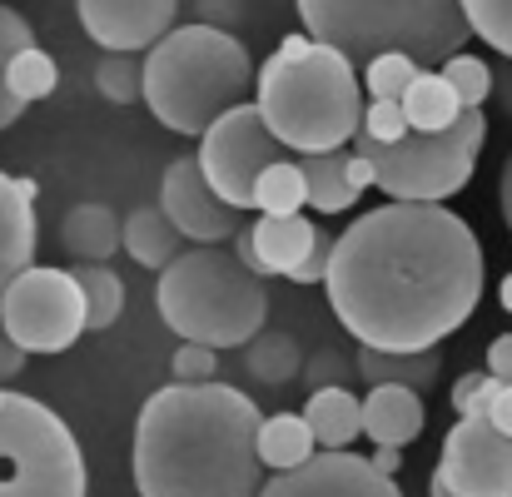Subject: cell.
Here are the masks:
<instances>
[{
	"mask_svg": "<svg viewBox=\"0 0 512 497\" xmlns=\"http://www.w3.org/2000/svg\"><path fill=\"white\" fill-rule=\"evenodd\" d=\"M488 373H498L503 383H512V333H498L488 343Z\"/></svg>",
	"mask_w": 512,
	"mask_h": 497,
	"instance_id": "41",
	"label": "cell"
},
{
	"mask_svg": "<svg viewBox=\"0 0 512 497\" xmlns=\"http://www.w3.org/2000/svg\"><path fill=\"white\" fill-rule=\"evenodd\" d=\"M299 165L309 174V204L319 214H343L353 209L358 189L348 179V150H319V155H299Z\"/></svg>",
	"mask_w": 512,
	"mask_h": 497,
	"instance_id": "24",
	"label": "cell"
},
{
	"mask_svg": "<svg viewBox=\"0 0 512 497\" xmlns=\"http://www.w3.org/2000/svg\"><path fill=\"white\" fill-rule=\"evenodd\" d=\"M508 229H512V224H508Z\"/></svg>",
	"mask_w": 512,
	"mask_h": 497,
	"instance_id": "51",
	"label": "cell"
},
{
	"mask_svg": "<svg viewBox=\"0 0 512 497\" xmlns=\"http://www.w3.org/2000/svg\"><path fill=\"white\" fill-rule=\"evenodd\" d=\"M428 497H458V493H453V488H448V483H443V478L433 473V483H428Z\"/></svg>",
	"mask_w": 512,
	"mask_h": 497,
	"instance_id": "49",
	"label": "cell"
},
{
	"mask_svg": "<svg viewBox=\"0 0 512 497\" xmlns=\"http://www.w3.org/2000/svg\"><path fill=\"white\" fill-rule=\"evenodd\" d=\"M264 413L229 383H165L145 398L135 423L140 497H259Z\"/></svg>",
	"mask_w": 512,
	"mask_h": 497,
	"instance_id": "2",
	"label": "cell"
},
{
	"mask_svg": "<svg viewBox=\"0 0 512 497\" xmlns=\"http://www.w3.org/2000/svg\"><path fill=\"white\" fill-rule=\"evenodd\" d=\"M309 204V174L299 165V155L289 160H274V165L259 174V184H254V209L259 214H299Z\"/></svg>",
	"mask_w": 512,
	"mask_h": 497,
	"instance_id": "25",
	"label": "cell"
},
{
	"mask_svg": "<svg viewBox=\"0 0 512 497\" xmlns=\"http://www.w3.org/2000/svg\"><path fill=\"white\" fill-rule=\"evenodd\" d=\"M75 279H80V294H85L90 329H110L125 314V279L110 264H75Z\"/></svg>",
	"mask_w": 512,
	"mask_h": 497,
	"instance_id": "26",
	"label": "cell"
},
{
	"mask_svg": "<svg viewBox=\"0 0 512 497\" xmlns=\"http://www.w3.org/2000/svg\"><path fill=\"white\" fill-rule=\"evenodd\" d=\"M219 348H209V343H189V338H179V348H174V378L179 383H209L214 378V368H219V358H214Z\"/></svg>",
	"mask_w": 512,
	"mask_h": 497,
	"instance_id": "36",
	"label": "cell"
},
{
	"mask_svg": "<svg viewBox=\"0 0 512 497\" xmlns=\"http://www.w3.org/2000/svg\"><path fill=\"white\" fill-rule=\"evenodd\" d=\"M488 418L503 428V433H512V383H503V393L493 398V408H488Z\"/></svg>",
	"mask_w": 512,
	"mask_h": 497,
	"instance_id": "46",
	"label": "cell"
},
{
	"mask_svg": "<svg viewBox=\"0 0 512 497\" xmlns=\"http://www.w3.org/2000/svg\"><path fill=\"white\" fill-rule=\"evenodd\" d=\"M5 80H10L15 100L35 105V100H50V95H55V85H60V65H55V55H50V50H40V45H25V50L10 60Z\"/></svg>",
	"mask_w": 512,
	"mask_h": 497,
	"instance_id": "28",
	"label": "cell"
},
{
	"mask_svg": "<svg viewBox=\"0 0 512 497\" xmlns=\"http://www.w3.org/2000/svg\"><path fill=\"white\" fill-rule=\"evenodd\" d=\"M403 110H408L413 130H448L463 120L468 105L458 100V90L443 70H418V80L403 90Z\"/></svg>",
	"mask_w": 512,
	"mask_h": 497,
	"instance_id": "22",
	"label": "cell"
},
{
	"mask_svg": "<svg viewBox=\"0 0 512 497\" xmlns=\"http://www.w3.org/2000/svg\"><path fill=\"white\" fill-rule=\"evenodd\" d=\"M314 453H319V438H314V428H309L304 413H274V418H264V428H259V458H264L269 473H289V468L309 463Z\"/></svg>",
	"mask_w": 512,
	"mask_h": 497,
	"instance_id": "23",
	"label": "cell"
},
{
	"mask_svg": "<svg viewBox=\"0 0 512 497\" xmlns=\"http://www.w3.org/2000/svg\"><path fill=\"white\" fill-rule=\"evenodd\" d=\"M468 25L478 40H488L503 60H512V0H463Z\"/></svg>",
	"mask_w": 512,
	"mask_h": 497,
	"instance_id": "33",
	"label": "cell"
},
{
	"mask_svg": "<svg viewBox=\"0 0 512 497\" xmlns=\"http://www.w3.org/2000/svg\"><path fill=\"white\" fill-rule=\"evenodd\" d=\"M483 140H488V115L483 110H463L458 125H448V130H408L398 145H378L368 135H353V150H363L373 160L378 189L388 199L443 204L448 194H458L473 179Z\"/></svg>",
	"mask_w": 512,
	"mask_h": 497,
	"instance_id": "8",
	"label": "cell"
},
{
	"mask_svg": "<svg viewBox=\"0 0 512 497\" xmlns=\"http://www.w3.org/2000/svg\"><path fill=\"white\" fill-rule=\"evenodd\" d=\"M254 105L264 125L294 150V155H319L343 150L358 125H363V90H358V65L334 50L314 45L304 60H284L279 50L259 65Z\"/></svg>",
	"mask_w": 512,
	"mask_h": 497,
	"instance_id": "4",
	"label": "cell"
},
{
	"mask_svg": "<svg viewBox=\"0 0 512 497\" xmlns=\"http://www.w3.org/2000/svg\"><path fill=\"white\" fill-rule=\"evenodd\" d=\"M0 324L25 353H65L90 329L85 294L75 269L30 264L5 294H0Z\"/></svg>",
	"mask_w": 512,
	"mask_h": 497,
	"instance_id": "9",
	"label": "cell"
},
{
	"mask_svg": "<svg viewBox=\"0 0 512 497\" xmlns=\"http://www.w3.org/2000/svg\"><path fill=\"white\" fill-rule=\"evenodd\" d=\"M249 368H254V378H264V383H289L304 363H299V343H294V333H254L249 343Z\"/></svg>",
	"mask_w": 512,
	"mask_h": 497,
	"instance_id": "30",
	"label": "cell"
},
{
	"mask_svg": "<svg viewBox=\"0 0 512 497\" xmlns=\"http://www.w3.org/2000/svg\"><path fill=\"white\" fill-rule=\"evenodd\" d=\"M314 45H319V40H314L309 30H299V35H284V40H279V55H284V60H304Z\"/></svg>",
	"mask_w": 512,
	"mask_h": 497,
	"instance_id": "44",
	"label": "cell"
},
{
	"mask_svg": "<svg viewBox=\"0 0 512 497\" xmlns=\"http://www.w3.org/2000/svg\"><path fill=\"white\" fill-rule=\"evenodd\" d=\"M259 85V65L244 40L219 25H174L145 55V105L174 135H204L219 115L249 100Z\"/></svg>",
	"mask_w": 512,
	"mask_h": 497,
	"instance_id": "3",
	"label": "cell"
},
{
	"mask_svg": "<svg viewBox=\"0 0 512 497\" xmlns=\"http://www.w3.org/2000/svg\"><path fill=\"white\" fill-rule=\"evenodd\" d=\"M368 463H373L378 473H388V478H398V473H403V448H378V443H373V453H368Z\"/></svg>",
	"mask_w": 512,
	"mask_h": 497,
	"instance_id": "43",
	"label": "cell"
},
{
	"mask_svg": "<svg viewBox=\"0 0 512 497\" xmlns=\"http://www.w3.org/2000/svg\"><path fill=\"white\" fill-rule=\"evenodd\" d=\"M194 10H199V20L204 25H219V30H234L239 25V0H194Z\"/></svg>",
	"mask_w": 512,
	"mask_h": 497,
	"instance_id": "39",
	"label": "cell"
},
{
	"mask_svg": "<svg viewBox=\"0 0 512 497\" xmlns=\"http://www.w3.org/2000/svg\"><path fill=\"white\" fill-rule=\"evenodd\" d=\"M314 40L343 50L358 70L383 50H408L423 70H443L468 40L463 0H294Z\"/></svg>",
	"mask_w": 512,
	"mask_h": 497,
	"instance_id": "5",
	"label": "cell"
},
{
	"mask_svg": "<svg viewBox=\"0 0 512 497\" xmlns=\"http://www.w3.org/2000/svg\"><path fill=\"white\" fill-rule=\"evenodd\" d=\"M348 373H358V363H348L339 348H319V353L304 363L309 393H314V388H348Z\"/></svg>",
	"mask_w": 512,
	"mask_h": 497,
	"instance_id": "37",
	"label": "cell"
},
{
	"mask_svg": "<svg viewBox=\"0 0 512 497\" xmlns=\"http://www.w3.org/2000/svg\"><path fill=\"white\" fill-rule=\"evenodd\" d=\"M428 413H423V393L403 388V383H373L363 398V433L378 448H413V438L423 433Z\"/></svg>",
	"mask_w": 512,
	"mask_h": 497,
	"instance_id": "15",
	"label": "cell"
},
{
	"mask_svg": "<svg viewBox=\"0 0 512 497\" xmlns=\"http://www.w3.org/2000/svg\"><path fill=\"white\" fill-rule=\"evenodd\" d=\"M284 155H294V150L264 125V115H259L254 100L234 105L229 115H219V120L199 135V165L209 174V184H214L234 209H254V184H259V174L274 165V160H284Z\"/></svg>",
	"mask_w": 512,
	"mask_h": 497,
	"instance_id": "10",
	"label": "cell"
},
{
	"mask_svg": "<svg viewBox=\"0 0 512 497\" xmlns=\"http://www.w3.org/2000/svg\"><path fill=\"white\" fill-rule=\"evenodd\" d=\"M503 393V378L498 373H488V368H473V373H463L458 383H453V408H458V418H488V408H493V398Z\"/></svg>",
	"mask_w": 512,
	"mask_h": 497,
	"instance_id": "34",
	"label": "cell"
},
{
	"mask_svg": "<svg viewBox=\"0 0 512 497\" xmlns=\"http://www.w3.org/2000/svg\"><path fill=\"white\" fill-rule=\"evenodd\" d=\"M493 95H498V105L508 110V120H512V60L498 70V85H493Z\"/></svg>",
	"mask_w": 512,
	"mask_h": 497,
	"instance_id": "48",
	"label": "cell"
},
{
	"mask_svg": "<svg viewBox=\"0 0 512 497\" xmlns=\"http://www.w3.org/2000/svg\"><path fill=\"white\" fill-rule=\"evenodd\" d=\"M334 244H339V239H329V234L319 229V239H314L309 259H304L289 279H294V284H324V279H329V264H334Z\"/></svg>",
	"mask_w": 512,
	"mask_h": 497,
	"instance_id": "38",
	"label": "cell"
},
{
	"mask_svg": "<svg viewBox=\"0 0 512 497\" xmlns=\"http://www.w3.org/2000/svg\"><path fill=\"white\" fill-rule=\"evenodd\" d=\"M95 90H100L110 105H135V100H145V60L130 55V50H105L100 65H95Z\"/></svg>",
	"mask_w": 512,
	"mask_h": 497,
	"instance_id": "29",
	"label": "cell"
},
{
	"mask_svg": "<svg viewBox=\"0 0 512 497\" xmlns=\"http://www.w3.org/2000/svg\"><path fill=\"white\" fill-rule=\"evenodd\" d=\"M160 204H165V214L179 224V234L194 239V244H224V239H234V234H239V214H244V209H234V204L209 184L199 155L170 160L165 179H160Z\"/></svg>",
	"mask_w": 512,
	"mask_h": 497,
	"instance_id": "12",
	"label": "cell"
},
{
	"mask_svg": "<svg viewBox=\"0 0 512 497\" xmlns=\"http://www.w3.org/2000/svg\"><path fill=\"white\" fill-rule=\"evenodd\" d=\"M0 497H85V458L60 413L0 383Z\"/></svg>",
	"mask_w": 512,
	"mask_h": 497,
	"instance_id": "7",
	"label": "cell"
},
{
	"mask_svg": "<svg viewBox=\"0 0 512 497\" xmlns=\"http://www.w3.org/2000/svg\"><path fill=\"white\" fill-rule=\"evenodd\" d=\"M125 249H130V259L145 264V269H170L174 259L184 254V234H179V224L165 214V204H140V209H130V219H125Z\"/></svg>",
	"mask_w": 512,
	"mask_h": 497,
	"instance_id": "20",
	"label": "cell"
},
{
	"mask_svg": "<svg viewBox=\"0 0 512 497\" xmlns=\"http://www.w3.org/2000/svg\"><path fill=\"white\" fill-rule=\"evenodd\" d=\"M259 497H403L388 473L348 448H319L309 463L274 473Z\"/></svg>",
	"mask_w": 512,
	"mask_h": 497,
	"instance_id": "13",
	"label": "cell"
},
{
	"mask_svg": "<svg viewBox=\"0 0 512 497\" xmlns=\"http://www.w3.org/2000/svg\"><path fill=\"white\" fill-rule=\"evenodd\" d=\"M408 130H413V125H408L403 100H368V105H363L358 135H368V140H378V145H398Z\"/></svg>",
	"mask_w": 512,
	"mask_h": 497,
	"instance_id": "35",
	"label": "cell"
},
{
	"mask_svg": "<svg viewBox=\"0 0 512 497\" xmlns=\"http://www.w3.org/2000/svg\"><path fill=\"white\" fill-rule=\"evenodd\" d=\"M348 179H353V189L363 194L368 184H378V174H373V160L363 155V150H348Z\"/></svg>",
	"mask_w": 512,
	"mask_h": 497,
	"instance_id": "42",
	"label": "cell"
},
{
	"mask_svg": "<svg viewBox=\"0 0 512 497\" xmlns=\"http://www.w3.org/2000/svg\"><path fill=\"white\" fill-rule=\"evenodd\" d=\"M324 289L358 343L438 348L483 299V244L448 204L388 199L339 234Z\"/></svg>",
	"mask_w": 512,
	"mask_h": 497,
	"instance_id": "1",
	"label": "cell"
},
{
	"mask_svg": "<svg viewBox=\"0 0 512 497\" xmlns=\"http://www.w3.org/2000/svg\"><path fill=\"white\" fill-rule=\"evenodd\" d=\"M60 244L70 249L75 264H105L115 249H125V224L115 219L110 204H75L60 219Z\"/></svg>",
	"mask_w": 512,
	"mask_h": 497,
	"instance_id": "17",
	"label": "cell"
},
{
	"mask_svg": "<svg viewBox=\"0 0 512 497\" xmlns=\"http://www.w3.org/2000/svg\"><path fill=\"white\" fill-rule=\"evenodd\" d=\"M234 254H239V259H244V264H249V269H254L259 279H269V274H264V259H259L254 239H249V229H239V234H234Z\"/></svg>",
	"mask_w": 512,
	"mask_h": 497,
	"instance_id": "45",
	"label": "cell"
},
{
	"mask_svg": "<svg viewBox=\"0 0 512 497\" xmlns=\"http://www.w3.org/2000/svg\"><path fill=\"white\" fill-rule=\"evenodd\" d=\"M433 473L458 497H512V433L493 418H458Z\"/></svg>",
	"mask_w": 512,
	"mask_h": 497,
	"instance_id": "11",
	"label": "cell"
},
{
	"mask_svg": "<svg viewBox=\"0 0 512 497\" xmlns=\"http://www.w3.org/2000/svg\"><path fill=\"white\" fill-rule=\"evenodd\" d=\"M353 363H358V378H363L368 388H373V383H403V388L428 393V388L443 378V358H438V348L398 353V348H368V343H358Z\"/></svg>",
	"mask_w": 512,
	"mask_h": 497,
	"instance_id": "19",
	"label": "cell"
},
{
	"mask_svg": "<svg viewBox=\"0 0 512 497\" xmlns=\"http://www.w3.org/2000/svg\"><path fill=\"white\" fill-rule=\"evenodd\" d=\"M155 304L179 338L209 348H244L269 319L264 279L219 244H194L170 269H160Z\"/></svg>",
	"mask_w": 512,
	"mask_h": 497,
	"instance_id": "6",
	"label": "cell"
},
{
	"mask_svg": "<svg viewBox=\"0 0 512 497\" xmlns=\"http://www.w3.org/2000/svg\"><path fill=\"white\" fill-rule=\"evenodd\" d=\"M418 60L408 50H383L363 65V85H368V100H403V90L418 80Z\"/></svg>",
	"mask_w": 512,
	"mask_h": 497,
	"instance_id": "31",
	"label": "cell"
},
{
	"mask_svg": "<svg viewBox=\"0 0 512 497\" xmlns=\"http://www.w3.org/2000/svg\"><path fill=\"white\" fill-rule=\"evenodd\" d=\"M35 264V199L0 169V294Z\"/></svg>",
	"mask_w": 512,
	"mask_h": 497,
	"instance_id": "16",
	"label": "cell"
},
{
	"mask_svg": "<svg viewBox=\"0 0 512 497\" xmlns=\"http://www.w3.org/2000/svg\"><path fill=\"white\" fill-rule=\"evenodd\" d=\"M498 299H503V309H508V314H512V274H508V279H503V289H498Z\"/></svg>",
	"mask_w": 512,
	"mask_h": 497,
	"instance_id": "50",
	"label": "cell"
},
{
	"mask_svg": "<svg viewBox=\"0 0 512 497\" xmlns=\"http://www.w3.org/2000/svg\"><path fill=\"white\" fill-rule=\"evenodd\" d=\"M249 239H254V249L264 259V274H294L309 259L319 229L304 214H259L254 229H249Z\"/></svg>",
	"mask_w": 512,
	"mask_h": 497,
	"instance_id": "18",
	"label": "cell"
},
{
	"mask_svg": "<svg viewBox=\"0 0 512 497\" xmlns=\"http://www.w3.org/2000/svg\"><path fill=\"white\" fill-rule=\"evenodd\" d=\"M498 209H503V219L512 224V155H508V165H503V179H498Z\"/></svg>",
	"mask_w": 512,
	"mask_h": 497,
	"instance_id": "47",
	"label": "cell"
},
{
	"mask_svg": "<svg viewBox=\"0 0 512 497\" xmlns=\"http://www.w3.org/2000/svg\"><path fill=\"white\" fill-rule=\"evenodd\" d=\"M25 358H30V353H25V348L5 333V324H0V383L20 378V373H25Z\"/></svg>",
	"mask_w": 512,
	"mask_h": 497,
	"instance_id": "40",
	"label": "cell"
},
{
	"mask_svg": "<svg viewBox=\"0 0 512 497\" xmlns=\"http://www.w3.org/2000/svg\"><path fill=\"white\" fill-rule=\"evenodd\" d=\"M25 45H35L30 20H25L15 5H5V0H0V130H10V125L25 115V100H15V90H10V80H5L10 60H15Z\"/></svg>",
	"mask_w": 512,
	"mask_h": 497,
	"instance_id": "27",
	"label": "cell"
},
{
	"mask_svg": "<svg viewBox=\"0 0 512 497\" xmlns=\"http://www.w3.org/2000/svg\"><path fill=\"white\" fill-rule=\"evenodd\" d=\"M304 418L319 448H348L363 433V398H353L348 388H314L304 403Z\"/></svg>",
	"mask_w": 512,
	"mask_h": 497,
	"instance_id": "21",
	"label": "cell"
},
{
	"mask_svg": "<svg viewBox=\"0 0 512 497\" xmlns=\"http://www.w3.org/2000/svg\"><path fill=\"white\" fill-rule=\"evenodd\" d=\"M75 15L100 50L150 55L174 30L179 0H75Z\"/></svg>",
	"mask_w": 512,
	"mask_h": 497,
	"instance_id": "14",
	"label": "cell"
},
{
	"mask_svg": "<svg viewBox=\"0 0 512 497\" xmlns=\"http://www.w3.org/2000/svg\"><path fill=\"white\" fill-rule=\"evenodd\" d=\"M443 75L453 80V90H458V100H463L468 110H483L488 95H493V85H498V70H493L488 60L468 55V50H458V55L443 65Z\"/></svg>",
	"mask_w": 512,
	"mask_h": 497,
	"instance_id": "32",
	"label": "cell"
}]
</instances>
